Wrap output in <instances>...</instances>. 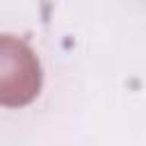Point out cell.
<instances>
[{
  "mask_svg": "<svg viewBox=\"0 0 146 146\" xmlns=\"http://www.w3.org/2000/svg\"><path fill=\"white\" fill-rule=\"evenodd\" d=\"M41 62L30 43L14 34H0V105H30L41 91Z\"/></svg>",
  "mask_w": 146,
  "mask_h": 146,
  "instance_id": "obj_1",
  "label": "cell"
}]
</instances>
